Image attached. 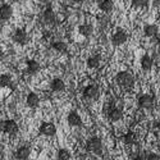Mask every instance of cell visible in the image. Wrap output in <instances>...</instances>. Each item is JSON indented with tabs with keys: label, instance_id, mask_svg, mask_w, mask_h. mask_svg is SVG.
I'll return each mask as SVG.
<instances>
[{
	"label": "cell",
	"instance_id": "1",
	"mask_svg": "<svg viewBox=\"0 0 160 160\" xmlns=\"http://www.w3.org/2000/svg\"><path fill=\"white\" fill-rule=\"evenodd\" d=\"M115 82L118 86H121L122 88H131L133 85H135V77L133 74L128 71H122L117 73L115 76Z\"/></svg>",
	"mask_w": 160,
	"mask_h": 160
},
{
	"label": "cell",
	"instance_id": "31",
	"mask_svg": "<svg viewBox=\"0 0 160 160\" xmlns=\"http://www.w3.org/2000/svg\"><path fill=\"white\" fill-rule=\"evenodd\" d=\"M2 55H3V48L0 46V58H2Z\"/></svg>",
	"mask_w": 160,
	"mask_h": 160
},
{
	"label": "cell",
	"instance_id": "30",
	"mask_svg": "<svg viewBox=\"0 0 160 160\" xmlns=\"http://www.w3.org/2000/svg\"><path fill=\"white\" fill-rule=\"evenodd\" d=\"M154 7H160V0H152Z\"/></svg>",
	"mask_w": 160,
	"mask_h": 160
},
{
	"label": "cell",
	"instance_id": "27",
	"mask_svg": "<svg viewBox=\"0 0 160 160\" xmlns=\"http://www.w3.org/2000/svg\"><path fill=\"white\" fill-rule=\"evenodd\" d=\"M143 159L145 160H159L160 156L158 154H155V152H149V154H145Z\"/></svg>",
	"mask_w": 160,
	"mask_h": 160
},
{
	"label": "cell",
	"instance_id": "13",
	"mask_svg": "<svg viewBox=\"0 0 160 160\" xmlns=\"http://www.w3.org/2000/svg\"><path fill=\"white\" fill-rule=\"evenodd\" d=\"M40 69H41V65L35 59H30L26 63V71H27L28 74H36V73H38Z\"/></svg>",
	"mask_w": 160,
	"mask_h": 160
},
{
	"label": "cell",
	"instance_id": "6",
	"mask_svg": "<svg viewBox=\"0 0 160 160\" xmlns=\"http://www.w3.org/2000/svg\"><path fill=\"white\" fill-rule=\"evenodd\" d=\"M38 132L41 136L52 137V136H55V133H57V127L51 122H44V123H41V126H40Z\"/></svg>",
	"mask_w": 160,
	"mask_h": 160
},
{
	"label": "cell",
	"instance_id": "32",
	"mask_svg": "<svg viewBox=\"0 0 160 160\" xmlns=\"http://www.w3.org/2000/svg\"><path fill=\"white\" fill-rule=\"evenodd\" d=\"M158 128H159V129H160V123H159V124H158Z\"/></svg>",
	"mask_w": 160,
	"mask_h": 160
},
{
	"label": "cell",
	"instance_id": "12",
	"mask_svg": "<svg viewBox=\"0 0 160 160\" xmlns=\"http://www.w3.org/2000/svg\"><path fill=\"white\" fill-rule=\"evenodd\" d=\"M31 155V148L28 145H22L19 146V148L16 150V159L18 160H26V159H28Z\"/></svg>",
	"mask_w": 160,
	"mask_h": 160
},
{
	"label": "cell",
	"instance_id": "14",
	"mask_svg": "<svg viewBox=\"0 0 160 160\" xmlns=\"http://www.w3.org/2000/svg\"><path fill=\"white\" fill-rule=\"evenodd\" d=\"M26 104H27L28 108L36 109L40 105V96L37 94H35V92H30L27 95V98H26Z\"/></svg>",
	"mask_w": 160,
	"mask_h": 160
},
{
	"label": "cell",
	"instance_id": "29",
	"mask_svg": "<svg viewBox=\"0 0 160 160\" xmlns=\"http://www.w3.org/2000/svg\"><path fill=\"white\" fill-rule=\"evenodd\" d=\"M67 2L71 4H79V3H82V0H67Z\"/></svg>",
	"mask_w": 160,
	"mask_h": 160
},
{
	"label": "cell",
	"instance_id": "4",
	"mask_svg": "<svg viewBox=\"0 0 160 160\" xmlns=\"http://www.w3.org/2000/svg\"><path fill=\"white\" fill-rule=\"evenodd\" d=\"M82 94H83V98L87 100H98L100 96V87L96 83L88 85L83 88Z\"/></svg>",
	"mask_w": 160,
	"mask_h": 160
},
{
	"label": "cell",
	"instance_id": "2",
	"mask_svg": "<svg viewBox=\"0 0 160 160\" xmlns=\"http://www.w3.org/2000/svg\"><path fill=\"white\" fill-rule=\"evenodd\" d=\"M86 150L95 155H101L102 152V141L100 137H91L86 141Z\"/></svg>",
	"mask_w": 160,
	"mask_h": 160
},
{
	"label": "cell",
	"instance_id": "26",
	"mask_svg": "<svg viewBox=\"0 0 160 160\" xmlns=\"http://www.w3.org/2000/svg\"><path fill=\"white\" fill-rule=\"evenodd\" d=\"M149 4V0H132V7L133 8H146Z\"/></svg>",
	"mask_w": 160,
	"mask_h": 160
},
{
	"label": "cell",
	"instance_id": "7",
	"mask_svg": "<svg viewBox=\"0 0 160 160\" xmlns=\"http://www.w3.org/2000/svg\"><path fill=\"white\" fill-rule=\"evenodd\" d=\"M137 104L141 109H151L154 105V98L150 94H142L137 99Z\"/></svg>",
	"mask_w": 160,
	"mask_h": 160
},
{
	"label": "cell",
	"instance_id": "17",
	"mask_svg": "<svg viewBox=\"0 0 160 160\" xmlns=\"http://www.w3.org/2000/svg\"><path fill=\"white\" fill-rule=\"evenodd\" d=\"M122 141L124 145H128V146H133L137 143V135L135 132L132 131H128L127 133H124L123 137H122Z\"/></svg>",
	"mask_w": 160,
	"mask_h": 160
},
{
	"label": "cell",
	"instance_id": "3",
	"mask_svg": "<svg viewBox=\"0 0 160 160\" xmlns=\"http://www.w3.org/2000/svg\"><path fill=\"white\" fill-rule=\"evenodd\" d=\"M0 129L9 136H16L19 131V127H18L16 121H13V119H7V121L0 122Z\"/></svg>",
	"mask_w": 160,
	"mask_h": 160
},
{
	"label": "cell",
	"instance_id": "22",
	"mask_svg": "<svg viewBox=\"0 0 160 160\" xmlns=\"http://www.w3.org/2000/svg\"><path fill=\"white\" fill-rule=\"evenodd\" d=\"M158 32H159V30H158L156 24H146L143 27V35L146 37H154L158 35Z\"/></svg>",
	"mask_w": 160,
	"mask_h": 160
},
{
	"label": "cell",
	"instance_id": "21",
	"mask_svg": "<svg viewBox=\"0 0 160 160\" xmlns=\"http://www.w3.org/2000/svg\"><path fill=\"white\" fill-rule=\"evenodd\" d=\"M78 32L85 37H90L92 33H94V27H92V24H90V23H85V24H81L78 27Z\"/></svg>",
	"mask_w": 160,
	"mask_h": 160
},
{
	"label": "cell",
	"instance_id": "23",
	"mask_svg": "<svg viewBox=\"0 0 160 160\" xmlns=\"http://www.w3.org/2000/svg\"><path fill=\"white\" fill-rule=\"evenodd\" d=\"M51 48L54 49L58 52H65L68 50V46H67V42L62 41V40H58V41H52L51 42Z\"/></svg>",
	"mask_w": 160,
	"mask_h": 160
},
{
	"label": "cell",
	"instance_id": "25",
	"mask_svg": "<svg viewBox=\"0 0 160 160\" xmlns=\"http://www.w3.org/2000/svg\"><path fill=\"white\" fill-rule=\"evenodd\" d=\"M57 158L59 160H69L72 158L69 150H67V149H59L58 150V154H57Z\"/></svg>",
	"mask_w": 160,
	"mask_h": 160
},
{
	"label": "cell",
	"instance_id": "18",
	"mask_svg": "<svg viewBox=\"0 0 160 160\" xmlns=\"http://www.w3.org/2000/svg\"><path fill=\"white\" fill-rule=\"evenodd\" d=\"M99 9L102 13H105V14H108V13H110L114 9V2L113 0H101L99 3Z\"/></svg>",
	"mask_w": 160,
	"mask_h": 160
},
{
	"label": "cell",
	"instance_id": "16",
	"mask_svg": "<svg viewBox=\"0 0 160 160\" xmlns=\"http://www.w3.org/2000/svg\"><path fill=\"white\" fill-rule=\"evenodd\" d=\"M12 16H13V8L9 4H3L0 7V19L8 21L12 18Z\"/></svg>",
	"mask_w": 160,
	"mask_h": 160
},
{
	"label": "cell",
	"instance_id": "10",
	"mask_svg": "<svg viewBox=\"0 0 160 160\" xmlns=\"http://www.w3.org/2000/svg\"><path fill=\"white\" fill-rule=\"evenodd\" d=\"M106 117L109 118V121L110 122H119L121 119L123 118V112H122V109L119 108V106H117V105H114L113 108L109 110V113L106 114Z\"/></svg>",
	"mask_w": 160,
	"mask_h": 160
},
{
	"label": "cell",
	"instance_id": "8",
	"mask_svg": "<svg viewBox=\"0 0 160 160\" xmlns=\"http://www.w3.org/2000/svg\"><path fill=\"white\" fill-rule=\"evenodd\" d=\"M57 21V14H55V12L52 10L51 8H46L44 12H42V14H41V22L44 24H48V26H51V24H54Z\"/></svg>",
	"mask_w": 160,
	"mask_h": 160
},
{
	"label": "cell",
	"instance_id": "19",
	"mask_svg": "<svg viewBox=\"0 0 160 160\" xmlns=\"http://www.w3.org/2000/svg\"><path fill=\"white\" fill-rule=\"evenodd\" d=\"M100 63H101V57L99 54H94V55L88 57V59H87V67H88V68H91V69L99 68Z\"/></svg>",
	"mask_w": 160,
	"mask_h": 160
},
{
	"label": "cell",
	"instance_id": "11",
	"mask_svg": "<svg viewBox=\"0 0 160 160\" xmlns=\"http://www.w3.org/2000/svg\"><path fill=\"white\" fill-rule=\"evenodd\" d=\"M67 123L71 127H81L82 126V118L77 112H71L67 115Z\"/></svg>",
	"mask_w": 160,
	"mask_h": 160
},
{
	"label": "cell",
	"instance_id": "24",
	"mask_svg": "<svg viewBox=\"0 0 160 160\" xmlns=\"http://www.w3.org/2000/svg\"><path fill=\"white\" fill-rule=\"evenodd\" d=\"M13 83V78L10 74H2L0 76V86L2 87H10Z\"/></svg>",
	"mask_w": 160,
	"mask_h": 160
},
{
	"label": "cell",
	"instance_id": "15",
	"mask_svg": "<svg viewBox=\"0 0 160 160\" xmlns=\"http://www.w3.org/2000/svg\"><path fill=\"white\" fill-rule=\"evenodd\" d=\"M50 88L54 92H63L65 90V83L62 78H54L50 82Z\"/></svg>",
	"mask_w": 160,
	"mask_h": 160
},
{
	"label": "cell",
	"instance_id": "20",
	"mask_svg": "<svg viewBox=\"0 0 160 160\" xmlns=\"http://www.w3.org/2000/svg\"><path fill=\"white\" fill-rule=\"evenodd\" d=\"M141 68L145 71V72H148V71H150L151 68H152V64H154V62H152V58L150 57V55H148V54H145L142 58H141Z\"/></svg>",
	"mask_w": 160,
	"mask_h": 160
},
{
	"label": "cell",
	"instance_id": "5",
	"mask_svg": "<svg viewBox=\"0 0 160 160\" xmlns=\"http://www.w3.org/2000/svg\"><path fill=\"white\" fill-rule=\"evenodd\" d=\"M127 40H128V33L123 28H117L112 36V42L115 46H121V45L126 44Z\"/></svg>",
	"mask_w": 160,
	"mask_h": 160
},
{
	"label": "cell",
	"instance_id": "9",
	"mask_svg": "<svg viewBox=\"0 0 160 160\" xmlns=\"http://www.w3.org/2000/svg\"><path fill=\"white\" fill-rule=\"evenodd\" d=\"M12 38H13V41L17 42L18 45H24L26 42H27L28 36H27V32H26V30H23V28H17V30L14 31V33H13Z\"/></svg>",
	"mask_w": 160,
	"mask_h": 160
},
{
	"label": "cell",
	"instance_id": "28",
	"mask_svg": "<svg viewBox=\"0 0 160 160\" xmlns=\"http://www.w3.org/2000/svg\"><path fill=\"white\" fill-rule=\"evenodd\" d=\"M100 21H101L100 24H101V27H102V28L108 27V24H109V18H108V17H104V18H101Z\"/></svg>",
	"mask_w": 160,
	"mask_h": 160
}]
</instances>
